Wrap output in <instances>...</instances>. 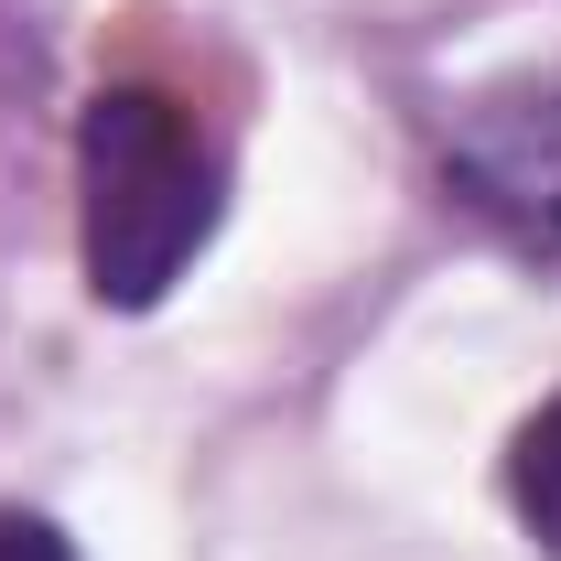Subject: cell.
I'll return each instance as SVG.
<instances>
[{"label":"cell","instance_id":"cell-1","mask_svg":"<svg viewBox=\"0 0 561 561\" xmlns=\"http://www.w3.org/2000/svg\"><path fill=\"white\" fill-rule=\"evenodd\" d=\"M227 206V162H216L206 119L162 87H98L76 119V249H87V291L98 302H162L184 260L216 238Z\"/></svg>","mask_w":561,"mask_h":561},{"label":"cell","instance_id":"cell-2","mask_svg":"<svg viewBox=\"0 0 561 561\" xmlns=\"http://www.w3.org/2000/svg\"><path fill=\"white\" fill-rule=\"evenodd\" d=\"M443 195L476 216L507 260L561 280V87L465 98L443 119Z\"/></svg>","mask_w":561,"mask_h":561},{"label":"cell","instance_id":"cell-3","mask_svg":"<svg viewBox=\"0 0 561 561\" xmlns=\"http://www.w3.org/2000/svg\"><path fill=\"white\" fill-rule=\"evenodd\" d=\"M507 507H518V529L561 561V389L518 421V443H507Z\"/></svg>","mask_w":561,"mask_h":561},{"label":"cell","instance_id":"cell-4","mask_svg":"<svg viewBox=\"0 0 561 561\" xmlns=\"http://www.w3.org/2000/svg\"><path fill=\"white\" fill-rule=\"evenodd\" d=\"M0 561H76V551H66L55 518H11V507H0Z\"/></svg>","mask_w":561,"mask_h":561}]
</instances>
